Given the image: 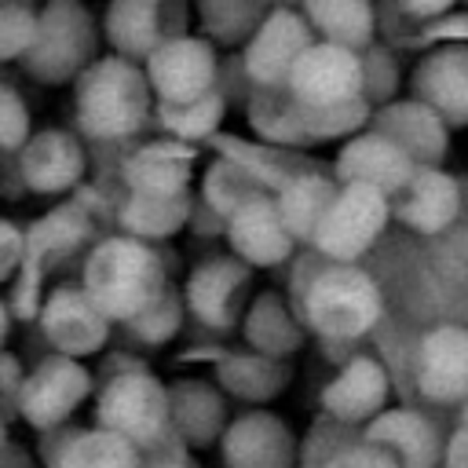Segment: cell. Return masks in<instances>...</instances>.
<instances>
[{
	"label": "cell",
	"instance_id": "83f0119b",
	"mask_svg": "<svg viewBox=\"0 0 468 468\" xmlns=\"http://www.w3.org/2000/svg\"><path fill=\"white\" fill-rule=\"evenodd\" d=\"M241 322H245V340H249V347L260 351V355L282 358V362L292 358L296 347H300V340H303L296 314L289 311V303H285L274 289L260 292V296L249 303V311H245Z\"/></svg>",
	"mask_w": 468,
	"mask_h": 468
},
{
	"label": "cell",
	"instance_id": "44dd1931",
	"mask_svg": "<svg viewBox=\"0 0 468 468\" xmlns=\"http://www.w3.org/2000/svg\"><path fill=\"white\" fill-rule=\"evenodd\" d=\"M457 212H461V186L439 165H420L417 176L399 194V205H395V216L406 227L420 230V234H442V230H450V223L457 219Z\"/></svg>",
	"mask_w": 468,
	"mask_h": 468
},
{
	"label": "cell",
	"instance_id": "c3c4849f",
	"mask_svg": "<svg viewBox=\"0 0 468 468\" xmlns=\"http://www.w3.org/2000/svg\"><path fill=\"white\" fill-rule=\"evenodd\" d=\"M395 4H399V11H402V15H410V18L435 22V18L450 15V7H453L457 0H395Z\"/></svg>",
	"mask_w": 468,
	"mask_h": 468
},
{
	"label": "cell",
	"instance_id": "603a6c76",
	"mask_svg": "<svg viewBox=\"0 0 468 468\" xmlns=\"http://www.w3.org/2000/svg\"><path fill=\"white\" fill-rule=\"evenodd\" d=\"M102 37L113 55L150 58L165 40V0H110Z\"/></svg>",
	"mask_w": 468,
	"mask_h": 468
},
{
	"label": "cell",
	"instance_id": "7bdbcfd3",
	"mask_svg": "<svg viewBox=\"0 0 468 468\" xmlns=\"http://www.w3.org/2000/svg\"><path fill=\"white\" fill-rule=\"evenodd\" d=\"M190 457H186V439L168 428L165 435H157L154 442L139 446V468H186Z\"/></svg>",
	"mask_w": 468,
	"mask_h": 468
},
{
	"label": "cell",
	"instance_id": "52a82bcc",
	"mask_svg": "<svg viewBox=\"0 0 468 468\" xmlns=\"http://www.w3.org/2000/svg\"><path fill=\"white\" fill-rule=\"evenodd\" d=\"M249 285H252V267L241 260V256H208L201 260L190 278H186V307L190 314L223 333V329H234L238 318H245V296H249Z\"/></svg>",
	"mask_w": 468,
	"mask_h": 468
},
{
	"label": "cell",
	"instance_id": "f5cc1de1",
	"mask_svg": "<svg viewBox=\"0 0 468 468\" xmlns=\"http://www.w3.org/2000/svg\"><path fill=\"white\" fill-rule=\"evenodd\" d=\"M186 468H197V464H194V461H190V464H186Z\"/></svg>",
	"mask_w": 468,
	"mask_h": 468
},
{
	"label": "cell",
	"instance_id": "db71d44e",
	"mask_svg": "<svg viewBox=\"0 0 468 468\" xmlns=\"http://www.w3.org/2000/svg\"><path fill=\"white\" fill-rule=\"evenodd\" d=\"M464 420H468V410H464Z\"/></svg>",
	"mask_w": 468,
	"mask_h": 468
},
{
	"label": "cell",
	"instance_id": "d6986e66",
	"mask_svg": "<svg viewBox=\"0 0 468 468\" xmlns=\"http://www.w3.org/2000/svg\"><path fill=\"white\" fill-rule=\"evenodd\" d=\"M388 373L377 358H351L322 391V406L340 424H369L388 410Z\"/></svg>",
	"mask_w": 468,
	"mask_h": 468
},
{
	"label": "cell",
	"instance_id": "7402d4cb",
	"mask_svg": "<svg viewBox=\"0 0 468 468\" xmlns=\"http://www.w3.org/2000/svg\"><path fill=\"white\" fill-rule=\"evenodd\" d=\"M366 442L388 450L402 468H435L446 450H439V435L428 417L413 410H384L366 424Z\"/></svg>",
	"mask_w": 468,
	"mask_h": 468
},
{
	"label": "cell",
	"instance_id": "3957f363",
	"mask_svg": "<svg viewBox=\"0 0 468 468\" xmlns=\"http://www.w3.org/2000/svg\"><path fill=\"white\" fill-rule=\"evenodd\" d=\"M303 322L325 340H355L380 322V289L355 263H329L303 289Z\"/></svg>",
	"mask_w": 468,
	"mask_h": 468
},
{
	"label": "cell",
	"instance_id": "7a4b0ae2",
	"mask_svg": "<svg viewBox=\"0 0 468 468\" xmlns=\"http://www.w3.org/2000/svg\"><path fill=\"white\" fill-rule=\"evenodd\" d=\"M80 285L102 307L106 318L132 322L143 307H150L168 289V278L150 241L132 234H110L95 241V249L88 252Z\"/></svg>",
	"mask_w": 468,
	"mask_h": 468
},
{
	"label": "cell",
	"instance_id": "2e32d148",
	"mask_svg": "<svg viewBox=\"0 0 468 468\" xmlns=\"http://www.w3.org/2000/svg\"><path fill=\"white\" fill-rule=\"evenodd\" d=\"M296 439L267 410H249L234 417L223 431V464L227 468H292Z\"/></svg>",
	"mask_w": 468,
	"mask_h": 468
},
{
	"label": "cell",
	"instance_id": "60d3db41",
	"mask_svg": "<svg viewBox=\"0 0 468 468\" xmlns=\"http://www.w3.org/2000/svg\"><path fill=\"white\" fill-rule=\"evenodd\" d=\"M29 143V106L15 91V84L0 88V146L7 154H18Z\"/></svg>",
	"mask_w": 468,
	"mask_h": 468
},
{
	"label": "cell",
	"instance_id": "836d02e7",
	"mask_svg": "<svg viewBox=\"0 0 468 468\" xmlns=\"http://www.w3.org/2000/svg\"><path fill=\"white\" fill-rule=\"evenodd\" d=\"M201 33L212 44H249L263 18L274 11L271 0H194Z\"/></svg>",
	"mask_w": 468,
	"mask_h": 468
},
{
	"label": "cell",
	"instance_id": "277c9868",
	"mask_svg": "<svg viewBox=\"0 0 468 468\" xmlns=\"http://www.w3.org/2000/svg\"><path fill=\"white\" fill-rule=\"evenodd\" d=\"M95 62V22L80 0H48L40 7V33L22 55V69L40 84L77 80Z\"/></svg>",
	"mask_w": 468,
	"mask_h": 468
},
{
	"label": "cell",
	"instance_id": "9a60e30c",
	"mask_svg": "<svg viewBox=\"0 0 468 468\" xmlns=\"http://www.w3.org/2000/svg\"><path fill=\"white\" fill-rule=\"evenodd\" d=\"M18 176L33 194H66L84 176V146L73 132L44 128L15 154Z\"/></svg>",
	"mask_w": 468,
	"mask_h": 468
},
{
	"label": "cell",
	"instance_id": "7dc6e473",
	"mask_svg": "<svg viewBox=\"0 0 468 468\" xmlns=\"http://www.w3.org/2000/svg\"><path fill=\"white\" fill-rule=\"evenodd\" d=\"M442 249H439V263L453 274H468V230H442Z\"/></svg>",
	"mask_w": 468,
	"mask_h": 468
},
{
	"label": "cell",
	"instance_id": "484cf974",
	"mask_svg": "<svg viewBox=\"0 0 468 468\" xmlns=\"http://www.w3.org/2000/svg\"><path fill=\"white\" fill-rule=\"evenodd\" d=\"M336 194H340V179H329V176H318V172L289 176L274 190L282 219H285V227L292 230L296 241H314L318 223L325 219V212H329Z\"/></svg>",
	"mask_w": 468,
	"mask_h": 468
},
{
	"label": "cell",
	"instance_id": "9c48e42d",
	"mask_svg": "<svg viewBox=\"0 0 468 468\" xmlns=\"http://www.w3.org/2000/svg\"><path fill=\"white\" fill-rule=\"evenodd\" d=\"M91 391V377L80 366V358L69 355H48L44 362L33 366L26 377L22 399H18V417L40 431L58 428Z\"/></svg>",
	"mask_w": 468,
	"mask_h": 468
},
{
	"label": "cell",
	"instance_id": "ba28073f",
	"mask_svg": "<svg viewBox=\"0 0 468 468\" xmlns=\"http://www.w3.org/2000/svg\"><path fill=\"white\" fill-rule=\"evenodd\" d=\"M216 48L208 37H168L150 58H146V77L154 84L157 102H194L216 88Z\"/></svg>",
	"mask_w": 468,
	"mask_h": 468
},
{
	"label": "cell",
	"instance_id": "5b68a950",
	"mask_svg": "<svg viewBox=\"0 0 468 468\" xmlns=\"http://www.w3.org/2000/svg\"><path fill=\"white\" fill-rule=\"evenodd\" d=\"M99 428H110L135 446L154 442L172 428V391L143 366L117 369L99 391Z\"/></svg>",
	"mask_w": 468,
	"mask_h": 468
},
{
	"label": "cell",
	"instance_id": "f6af8a7d",
	"mask_svg": "<svg viewBox=\"0 0 468 468\" xmlns=\"http://www.w3.org/2000/svg\"><path fill=\"white\" fill-rule=\"evenodd\" d=\"M29 256V234L22 227H15L11 219L0 223V278L11 282L18 274V267Z\"/></svg>",
	"mask_w": 468,
	"mask_h": 468
},
{
	"label": "cell",
	"instance_id": "d4e9b609",
	"mask_svg": "<svg viewBox=\"0 0 468 468\" xmlns=\"http://www.w3.org/2000/svg\"><path fill=\"white\" fill-rule=\"evenodd\" d=\"M48 468H139V446L95 424L58 435V446H48Z\"/></svg>",
	"mask_w": 468,
	"mask_h": 468
},
{
	"label": "cell",
	"instance_id": "8992f818",
	"mask_svg": "<svg viewBox=\"0 0 468 468\" xmlns=\"http://www.w3.org/2000/svg\"><path fill=\"white\" fill-rule=\"evenodd\" d=\"M388 216H391V197L384 190L362 183H340V194L333 197L311 245L333 263H355L380 238Z\"/></svg>",
	"mask_w": 468,
	"mask_h": 468
},
{
	"label": "cell",
	"instance_id": "681fc988",
	"mask_svg": "<svg viewBox=\"0 0 468 468\" xmlns=\"http://www.w3.org/2000/svg\"><path fill=\"white\" fill-rule=\"evenodd\" d=\"M26 377H29V373H22L18 358L7 351V355H4V377H0V380H4V395H7V406H11V410H18V399H22Z\"/></svg>",
	"mask_w": 468,
	"mask_h": 468
},
{
	"label": "cell",
	"instance_id": "b9f144b4",
	"mask_svg": "<svg viewBox=\"0 0 468 468\" xmlns=\"http://www.w3.org/2000/svg\"><path fill=\"white\" fill-rule=\"evenodd\" d=\"M11 292H7V311L18 314V318H33L40 314L44 300H40V256H26V263L18 267V274L7 282Z\"/></svg>",
	"mask_w": 468,
	"mask_h": 468
},
{
	"label": "cell",
	"instance_id": "8d00e7d4",
	"mask_svg": "<svg viewBox=\"0 0 468 468\" xmlns=\"http://www.w3.org/2000/svg\"><path fill=\"white\" fill-rule=\"evenodd\" d=\"M303 113V128L311 135V143H325V139H351L358 128H366L373 121V102L366 95L347 99V102H333V106H300Z\"/></svg>",
	"mask_w": 468,
	"mask_h": 468
},
{
	"label": "cell",
	"instance_id": "1f68e13d",
	"mask_svg": "<svg viewBox=\"0 0 468 468\" xmlns=\"http://www.w3.org/2000/svg\"><path fill=\"white\" fill-rule=\"evenodd\" d=\"M216 377L230 395L249 399V402H263L285 388L289 366L282 358H271V355H260L249 347V351H227L216 366Z\"/></svg>",
	"mask_w": 468,
	"mask_h": 468
},
{
	"label": "cell",
	"instance_id": "8fae6325",
	"mask_svg": "<svg viewBox=\"0 0 468 468\" xmlns=\"http://www.w3.org/2000/svg\"><path fill=\"white\" fill-rule=\"evenodd\" d=\"M37 318H40L48 344L69 358H88L102 351L110 340V322H113L102 314V307L88 296L84 285H58L55 292H48Z\"/></svg>",
	"mask_w": 468,
	"mask_h": 468
},
{
	"label": "cell",
	"instance_id": "bcb514c9",
	"mask_svg": "<svg viewBox=\"0 0 468 468\" xmlns=\"http://www.w3.org/2000/svg\"><path fill=\"white\" fill-rule=\"evenodd\" d=\"M420 44H468V15H442L420 29Z\"/></svg>",
	"mask_w": 468,
	"mask_h": 468
},
{
	"label": "cell",
	"instance_id": "7c38bea8",
	"mask_svg": "<svg viewBox=\"0 0 468 468\" xmlns=\"http://www.w3.org/2000/svg\"><path fill=\"white\" fill-rule=\"evenodd\" d=\"M285 88L300 106H333L362 95V51L314 40L292 66Z\"/></svg>",
	"mask_w": 468,
	"mask_h": 468
},
{
	"label": "cell",
	"instance_id": "74e56055",
	"mask_svg": "<svg viewBox=\"0 0 468 468\" xmlns=\"http://www.w3.org/2000/svg\"><path fill=\"white\" fill-rule=\"evenodd\" d=\"M40 33V11L33 0H0V58L22 62Z\"/></svg>",
	"mask_w": 468,
	"mask_h": 468
},
{
	"label": "cell",
	"instance_id": "d6a6232c",
	"mask_svg": "<svg viewBox=\"0 0 468 468\" xmlns=\"http://www.w3.org/2000/svg\"><path fill=\"white\" fill-rule=\"evenodd\" d=\"M95 223L84 201H62L51 212H44L33 227H26L29 234V252L33 256H66L73 249H80L91 238Z\"/></svg>",
	"mask_w": 468,
	"mask_h": 468
},
{
	"label": "cell",
	"instance_id": "4316f807",
	"mask_svg": "<svg viewBox=\"0 0 468 468\" xmlns=\"http://www.w3.org/2000/svg\"><path fill=\"white\" fill-rule=\"evenodd\" d=\"M300 11L318 33V40H329L351 51L373 48V29H377L373 0H303Z\"/></svg>",
	"mask_w": 468,
	"mask_h": 468
},
{
	"label": "cell",
	"instance_id": "30bf717a",
	"mask_svg": "<svg viewBox=\"0 0 468 468\" xmlns=\"http://www.w3.org/2000/svg\"><path fill=\"white\" fill-rule=\"evenodd\" d=\"M318 40V33L311 29V22L303 18V11L296 7H274L263 26L252 33V40L245 44V73L256 88L267 84H285L292 66L303 58V51Z\"/></svg>",
	"mask_w": 468,
	"mask_h": 468
},
{
	"label": "cell",
	"instance_id": "ffe728a7",
	"mask_svg": "<svg viewBox=\"0 0 468 468\" xmlns=\"http://www.w3.org/2000/svg\"><path fill=\"white\" fill-rule=\"evenodd\" d=\"M373 132L399 143L417 165H435L446 154L450 124L439 110H431L420 99H399L373 113Z\"/></svg>",
	"mask_w": 468,
	"mask_h": 468
},
{
	"label": "cell",
	"instance_id": "f35d334b",
	"mask_svg": "<svg viewBox=\"0 0 468 468\" xmlns=\"http://www.w3.org/2000/svg\"><path fill=\"white\" fill-rule=\"evenodd\" d=\"M183 300H186V296H179V292L168 285L150 307H143L132 322H124L128 333H132L139 344H165V340H172L176 329H179V318H183Z\"/></svg>",
	"mask_w": 468,
	"mask_h": 468
},
{
	"label": "cell",
	"instance_id": "cb8c5ba5",
	"mask_svg": "<svg viewBox=\"0 0 468 468\" xmlns=\"http://www.w3.org/2000/svg\"><path fill=\"white\" fill-rule=\"evenodd\" d=\"M194 150L179 139L150 143L124 161V183L132 194H183L190 183Z\"/></svg>",
	"mask_w": 468,
	"mask_h": 468
},
{
	"label": "cell",
	"instance_id": "f907efd6",
	"mask_svg": "<svg viewBox=\"0 0 468 468\" xmlns=\"http://www.w3.org/2000/svg\"><path fill=\"white\" fill-rule=\"evenodd\" d=\"M442 468H468V420H461V428L450 435L446 453H442Z\"/></svg>",
	"mask_w": 468,
	"mask_h": 468
},
{
	"label": "cell",
	"instance_id": "ee69618b",
	"mask_svg": "<svg viewBox=\"0 0 468 468\" xmlns=\"http://www.w3.org/2000/svg\"><path fill=\"white\" fill-rule=\"evenodd\" d=\"M322 468H402L388 450H380V446H373V442H355V446H344V450H336Z\"/></svg>",
	"mask_w": 468,
	"mask_h": 468
},
{
	"label": "cell",
	"instance_id": "4fadbf2b",
	"mask_svg": "<svg viewBox=\"0 0 468 468\" xmlns=\"http://www.w3.org/2000/svg\"><path fill=\"white\" fill-rule=\"evenodd\" d=\"M223 234L230 241V252L241 256L249 267H278L292 256V245H296L292 230L282 219L274 190H263L252 201H245L223 223Z\"/></svg>",
	"mask_w": 468,
	"mask_h": 468
},
{
	"label": "cell",
	"instance_id": "e0dca14e",
	"mask_svg": "<svg viewBox=\"0 0 468 468\" xmlns=\"http://www.w3.org/2000/svg\"><path fill=\"white\" fill-rule=\"evenodd\" d=\"M417 384L431 402L468 399V329L439 325L417 347Z\"/></svg>",
	"mask_w": 468,
	"mask_h": 468
},
{
	"label": "cell",
	"instance_id": "4dcf8cb0",
	"mask_svg": "<svg viewBox=\"0 0 468 468\" xmlns=\"http://www.w3.org/2000/svg\"><path fill=\"white\" fill-rule=\"evenodd\" d=\"M249 124L271 146H307L311 143V135L303 128L300 102L292 99V91L285 84L256 88V95L249 99Z\"/></svg>",
	"mask_w": 468,
	"mask_h": 468
},
{
	"label": "cell",
	"instance_id": "f1b7e54d",
	"mask_svg": "<svg viewBox=\"0 0 468 468\" xmlns=\"http://www.w3.org/2000/svg\"><path fill=\"white\" fill-rule=\"evenodd\" d=\"M172 428L186 439V446H201L223 439V399L205 380H176L172 388Z\"/></svg>",
	"mask_w": 468,
	"mask_h": 468
},
{
	"label": "cell",
	"instance_id": "5bb4252c",
	"mask_svg": "<svg viewBox=\"0 0 468 468\" xmlns=\"http://www.w3.org/2000/svg\"><path fill=\"white\" fill-rule=\"evenodd\" d=\"M417 161L399 146L391 143L388 135L380 132H362V135H351L340 154H336V179L340 183H362V186H377L384 190L388 197L391 194H402L406 183L417 176Z\"/></svg>",
	"mask_w": 468,
	"mask_h": 468
},
{
	"label": "cell",
	"instance_id": "11a10c76",
	"mask_svg": "<svg viewBox=\"0 0 468 468\" xmlns=\"http://www.w3.org/2000/svg\"><path fill=\"white\" fill-rule=\"evenodd\" d=\"M464 4H468V0H464Z\"/></svg>",
	"mask_w": 468,
	"mask_h": 468
},
{
	"label": "cell",
	"instance_id": "6da1fadb",
	"mask_svg": "<svg viewBox=\"0 0 468 468\" xmlns=\"http://www.w3.org/2000/svg\"><path fill=\"white\" fill-rule=\"evenodd\" d=\"M154 84L135 58L106 55L95 58L73 80L77 128L88 139H128L146 128L154 113Z\"/></svg>",
	"mask_w": 468,
	"mask_h": 468
},
{
	"label": "cell",
	"instance_id": "f546056e",
	"mask_svg": "<svg viewBox=\"0 0 468 468\" xmlns=\"http://www.w3.org/2000/svg\"><path fill=\"white\" fill-rule=\"evenodd\" d=\"M190 194H128V201L121 205V227L132 238L143 241H161L179 234L190 223Z\"/></svg>",
	"mask_w": 468,
	"mask_h": 468
},
{
	"label": "cell",
	"instance_id": "e575fe53",
	"mask_svg": "<svg viewBox=\"0 0 468 468\" xmlns=\"http://www.w3.org/2000/svg\"><path fill=\"white\" fill-rule=\"evenodd\" d=\"M267 186L245 168V165H238L234 157H227V154H219L208 168H205V179H201V201L227 223L245 201H252L256 194H263Z\"/></svg>",
	"mask_w": 468,
	"mask_h": 468
},
{
	"label": "cell",
	"instance_id": "816d5d0a",
	"mask_svg": "<svg viewBox=\"0 0 468 468\" xmlns=\"http://www.w3.org/2000/svg\"><path fill=\"white\" fill-rule=\"evenodd\" d=\"M292 4H303V0H271V7H292Z\"/></svg>",
	"mask_w": 468,
	"mask_h": 468
},
{
	"label": "cell",
	"instance_id": "d590c367",
	"mask_svg": "<svg viewBox=\"0 0 468 468\" xmlns=\"http://www.w3.org/2000/svg\"><path fill=\"white\" fill-rule=\"evenodd\" d=\"M227 113V99L219 88H212L208 95L194 99V102H157V121L168 135H176L179 143H197L208 139L219 121Z\"/></svg>",
	"mask_w": 468,
	"mask_h": 468
},
{
	"label": "cell",
	"instance_id": "ac0fdd59",
	"mask_svg": "<svg viewBox=\"0 0 468 468\" xmlns=\"http://www.w3.org/2000/svg\"><path fill=\"white\" fill-rule=\"evenodd\" d=\"M413 99L428 102L446 124H468V44H439L413 69Z\"/></svg>",
	"mask_w": 468,
	"mask_h": 468
},
{
	"label": "cell",
	"instance_id": "ab89813d",
	"mask_svg": "<svg viewBox=\"0 0 468 468\" xmlns=\"http://www.w3.org/2000/svg\"><path fill=\"white\" fill-rule=\"evenodd\" d=\"M395 88H399V62H395V55L388 48H377V44L366 48L362 51V95L369 102H384L388 106Z\"/></svg>",
	"mask_w": 468,
	"mask_h": 468
}]
</instances>
